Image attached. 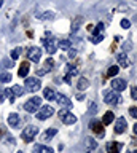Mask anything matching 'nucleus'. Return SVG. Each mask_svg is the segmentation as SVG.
<instances>
[{"label": "nucleus", "mask_w": 137, "mask_h": 153, "mask_svg": "<svg viewBox=\"0 0 137 153\" xmlns=\"http://www.w3.org/2000/svg\"><path fill=\"white\" fill-rule=\"evenodd\" d=\"M121 96L118 91L115 89H105L104 91V102L105 104H110V105H118V104H121Z\"/></svg>", "instance_id": "f257e3e1"}, {"label": "nucleus", "mask_w": 137, "mask_h": 153, "mask_svg": "<svg viewBox=\"0 0 137 153\" xmlns=\"http://www.w3.org/2000/svg\"><path fill=\"white\" fill-rule=\"evenodd\" d=\"M24 86H26V89H29V91H32V93H35V91L41 89V81L37 78V76H26Z\"/></svg>", "instance_id": "f03ea898"}, {"label": "nucleus", "mask_w": 137, "mask_h": 153, "mask_svg": "<svg viewBox=\"0 0 137 153\" xmlns=\"http://www.w3.org/2000/svg\"><path fill=\"white\" fill-rule=\"evenodd\" d=\"M58 117H59V120L62 123H65V124H73L75 121H77V117L70 112L69 108H62V110H59V113H58Z\"/></svg>", "instance_id": "7ed1b4c3"}, {"label": "nucleus", "mask_w": 137, "mask_h": 153, "mask_svg": "<svg viewBox=\"0 0 137 153\" xmlns=\"http://www.w3.org/2000/svg\"><path fill=\"white\" fill-rule=\"evenodd\" d=\"M37 134H39V128L34 126V124H29L27 128H24V131H22V134H21V139L24 142H30Z\"/></svg>", "instance_id": "20e7f679"}, {"label": "nucleus", "mask_w": 137, "mask_h": 153, "mask_svg": "<svg viewBox=\"0 0 137 153\" xmlns=\"http://www.w3.org/2000/svg\"><path fill=\"white\" fill-rule=\"evenodd\" d=\"M40 105H41V99L35 96V97L29 99V100L24 104V110H26V112H30V113H35L37 110L40 108Z\"/></svg>", "instance_id": "39448f33"}, {"label": "nucleus", "mask_w": 137, "mask_h": 153, "mask_svg": "<svg viewBox=\"0 0 137 153\" xmlns=\"http://www.w3.org/2000/svg\"><path fill=\"white\" fill-rule=\"evenodd\" d=\"M41 42H43V46L46 53H50V54H54L56 53V48H58V42H56V38L53 37H46V38H41Z\"/></svg>", "instance_id": "423d86ee"}, {"label": "nucleus", "mask_w": 137, "mask_h": 153, "mask_svg": "<svg viewBox=\"0 0 137 153\" xmlns=\"http://www.w3.org/2000/svg\"><path fill=\"white\" fill-rule=\"evenodd\" d=\"M35 113H37V118L43 121V120H48L51 115H54V108L50 107V105H43V107H40Z\"/></svg>", "instance_id": "0eeeda50"}, {"label": "nucleus", "mask_w": 137, "mask_h": 153, "mask_svg": "<svg viewBox=\"0 0 137 153\" xmlns=\"http://www.w3.org/2000/svg\"><path fill=\"white\" fill-rule=\"evenodd\" d=\"M27 57H29L32 62H39L40 57H41V50L37 46H30L29 50H27Z\"/></svg>", "instance_id": "6e6552de"}, {"label": "nucleus", "mask_w": 137, "mask_h": 153, "mask_svg": "<svg viewBox=\"0 0 137 153\" xmlns=\"http://www.w3.org/2000/svg\"><path fill=\"white\" fill-rule=\"evenodd\" d=\"M54 100H56V102H59L61 105H64V107H65V108H69V110L72 108V105H73L72 102H70V99L67 97V96L59 94V93H56V94H54Z\"/></svg>", "instance_id": "1a4fd4ad"}, {"label": "nucleus", "mask_w": 137, "mask_h": 153, "mask_svg": "<svg viewBox=\"0 0 137 153\" xmlns=\"http://www.w3.org/2000/svg\"><path fill=\"white\" fill-rule=\"evenodd\" d=\"M89 128H91L99 137H102V136H104V124H102V121H97V120H91V121H89Z\"/></svg>", "instance_id": "9d476101"}, {"label": "nucleus", "mask_w": 137, "mask_h": 153, "mask_svg": "<svg viewBox=\"0 0 137 153\" xmlns=\"http://www.w3.org/2000/svg\"><path fill=\"white\" fill-rule=\"evenodd\" d=\"M126 86H127V85H126V80H123V78H115V80H112V89L118 91V93L124 91Z\"/></svg>", "instance_id": "9b49d317"}, {"label": "nucleus", "mask_w": 137, "mask_h": 153, "mask_svg": "<svg viewBox=\"0 0 137 153\" xmlns=\"http://www.w3.org/2000/svg\"><path fill=\"white\" fill-rule=\"evenodd\" d=\"M126 128H127V123H126V120L123 118V117H120L115 121V132L116 134H123L126 131Z\"/></svg>", "instance_id": "f8f14e48"}, {"label": "nucleus", "mask_w": 137, "mask_h": 153, "mask_svg": "<svg viewBox=\"0 0 137 153\" xmlns=\"http://www.w3.org/2000/svg\"><path fill=\"white\" fill-rule=\"evenodd\" d=\"M121 143H118V142H108L107 143V153H120V150H121Z\"/></svg>", "instance_id": "ddd939ff"}, {"label": "nucleus", "mask_w": 137, "mask_h": 153, "mask_svg": "<svg viewBox=\"0 0 137 153\" xmlns=\"http://www.w3.org/2000/svg\"><path fill=\"white\" fill-rule=\"evenodd\" d=\"M56 134H58V129L56 128H50V129H46V131L41 134V140H51Z\"/></svg>", "instance_id": "4468645a"}, {"label": "nucleus", "mask_w": 137, "mask_h": 153, "mask_svg": "<svg viewBox=\"0 0 137 153\" xmlns=\"http://www.w3.org/2000/svg\"><path fill=\"white\" fill-rule=\"evenodd\" d=\"M84 147H86V150L93 152V150H96V148H97V142L94 140V137H86V139H84Z\"/></svg>", "instance_id": "2eb2a0df"}, {"label": "nucleus", "mask_w": 137, "mask_h": 153, "mask_svg": "<svg viewBox=\"0 0 137 153\" xmlns=\"http://www.w3.org/2000/svg\"><path fill=\"white\" fill-rule=\"evenodd\" d=\"M116 59H118V64H120L121 67H129V59H127V54L126 53H120V54L116 56Z\"/></svg>", "instance_id": "dca6fc26"}, {"label": "nucleus", "mask_w": 137, "mask_h": 153, "mask_svg": "<svg viewBox=\"0 0 137 153\" xmlns=\"http://www.w3.org/2000/svg\"><path fill=\"white\" fill-rule=\"evenodd\" d=\"M53 67H54V61H53V59H46L45 67L39 70V75H45V74H48V72H50L51 69H53Z\"/></svg>", "instance_id": "f3484780"}, {"label": "nucleus", "mask_w": 137, "mask_h": 153, "mask_svg": "<svg viewBox=\"0 0 137 153\" xmlns=\"http://www.w3.org/2000/svg\"><path fill=\"white\" fill-rule=\"evenodd\" d=\"M29 69H30V64L29 62H22L21 67H19V70H18V75L19 76H27V74H29Z\"/></svg>", "instance_id": "a211bd4d"}, {"label": "nucleus", "mask_w": 137, "mask_h": 153, "mask_svg": "<svg viewBox=\"0 0 137 153\" xmlns=\"http://www.w3.org/2000/svg\"><path fill=\"white\" fill-rule=\"evenodd\" d=\"M18 123H19V115L18 113H10L8 115V124H10V126H18Z\"/></svg>", "instance_id": "6ab92c4d"}, {"label": "nucleus", "mask_w": 137, "mask_h": 153, "mask_svg": "<svg viewBox=\"0 0 137 153\" xmlns=\"http://www.w3.org/2000/svg\"><path fill=\"white\" fill-rule=\"evenodd\" d=\"M34 153H54V150L50 147H45V145H35Z\"/></svg>", "instance_id": "aec40b11"}, {"label": "nucleus", "mask_w": 137, "mask_h": 153, "mask_svg": "<svg viewBox=\"0 0 137 153\" xmlns=\"http://www.w3.org/2000/svg\"><path fill=\"white\" fill-rule=\"evenodd\" d=\"M11 91V94L13 96H15V97H19V96H22V94H24V88H22V86H19V85H15V86H13V88L10 89Z\"/></svg>", "instance_id": "412c9836"}, {"label": "nucleus", "mask_w": 137, "mask_h": 153, "mask_svg": "<svg viewBox=\"0 0 137 153\" xmlns=\"http://www.w3.org/2000/svg\"><path fill=\"white\" fill-rule=\"evenodd\" d=\"M113 118H115L113 112H107V113L102 117V124H110V123L113 121Z\"/></svg>", "instance_id": "4be33fe9"}, {"label": "nucleus", "mask_w": 137, "mask_h": 153, "mask_svg": "<svg viewBox=\"0 0 137 153\" xmlns=\"http://www.w3.org/2000/svg\"><path fill=\"white\" fill-rule=\"evenodd\" d=\"M65 70H67V76H75V75H78V70H77V67H75L73 64H69L67 67H65Z\"/></svg>", "instance_id": "5701e85b"}, {"label": "nucleus", "mask_w": 137, "mask_h": 153, "mask_svg": "<svg viewBox=\"0 0 137 153\" xmlns=\"http://www.w3.org/2000/svg\"><path fill=\"white\" fill-rule=\"evenodd\" d=\"M88 86H89V81L84 78V76H80V80H78V89H88Z\"/></svg>", "instance_id": "b1692460"}, {"label": "nucleus", "mask_w": 137, "mask_h": 153, "mask_svg": "<svg viewBox=\"0 0 137 153\" xmlns=\"http://www.w3.org/2000/svg\"><path fill=\"white\" fill-rule=\"evenodd\" d=\"M54 91L53 89H50V88H45L43 89V96H45V99H48V100H54Z\"/></svg>", "instance_id": "393cba45"}, {"label": "nucleus", "mask_w": 137, "mask_h": 153, "mask_svg": "<svg viewBox=\"0 0 137 153\" xmlns=\"http://www.w3.org/2000/svg\"><path fill=\"white\" fill-rule=\"evenodd\" d=\"M58 46L62 48V50H69V48L72 46V42L70 40H61V42H58Z\"/></svg>", "instance_id": "a878e982"}, {"label": "nucleus", "mask_w": 137, "mask_h": 153, "mask_svg": "<svg viewBox=\"0 0 137 153\" xmlns=\"http://www.w3.org/2000/svg\"><path fill=\"white\" fill-rule=\"evenodd\" d=\"M118 72H120V67H118V65H112L110 69L107 70V76H115Z\"/></svg>", "instance_id": "bb28decb"}, {"label": "nucleus", "mask_w": 137, "mask_h": 153, "mask_svg": "<svg viewBox=\"0 0 137 153\" xmlns=\"http://www.w3.org/2000/svg\"><path fill=\"white\" fill-rule=\"evenodd\" d=\"M11 78H13V76L10 74H2V75H0V81H2V83H10Z\"/></svg>", "instance_id": "cd10ccee"}, {"label": "nucleus", "mask_w": 137, "mask_h": 153, "mask_svg": "<svg viewBox=\"0 0 137 153\" xmlns=\"http://www.w3.org/2000/svg\"><path fill=\"white\" fill-rule=\"evenodd\" d=\"M54 14L51 13V11H46V14H37V18L39 19H53Z\"/></svg>", "instance_id": "c85d7f7f"}, {"label": "nucleus", "mask_w": 137, "mask_h": 153, "mask_svg": "<svg viewBox=\"0 0 137 153\" xmlns=\"http://www.w3.org/2000/svg\"><path fill=\"white\" fill-rule=\"evenodd\" d=\"M19 56H21V48H15L11 51V59H18Z\"/></svg>", "instance_id": "c756f323"}, {"label": "nucleus", "mask_w": 137, "mask_h": 153, "mask_svg": "<svg viewBox=\"0 0 137 153\" xmlns=\"http://www.w3.org/2000/svg\"><path fill=\"white\" fill-rule=\"evenodd\" d=\"M102 38H104V35H101V33H99V35H93L89 40H91V43H101Z\"/></svg>", "instance_id": "7c9ffc66"}, {"label": "nucleus", "mask_w": 137, "mask_h": 153, "mask_svg": "<svg viewBox=\"0 0 137 153\" xmlns=\"http://www.w3.org/2000/svg\"><path fill=\"white\" fill-rule=\"evenodd\" d=\"M131 99L137 100V86H134V88L131 89Z\"/></svg>", "instance_id": "2f4dec72"}, {"label": "nucleus", "mask_w": 137, "mask_h": 153, "mask_svg": "<svg viewBox=\"0 0 137 153\" xmlns=\"http://www.w3.org/2000/svg\"><path fill=\"white\" fill-rule=\"evenodd\" d=\"M129 26H131V22L127 21V19H123V21H121V27L123 29H129Z\"/></svg>", "instance_id": "473e14b6"}, {"label": "nucleus", "mask_w": 137, "mask_h": 153, "mask_svg": "<svg viewBox=\"0 0 137 153\" xmlns=\"http://www.w3.org/2000/svg\"><path fill=\"white\" fill-rule=\"evenodd\" d=\"M129 113H131V117L137 118V107H131V108H129Z\"/></svg>", "instance_id": "72a5a7b5"}, {"label": "nucleus", "mask_w": 137, "mask_h": 153, "mask_svg": "<svg viewBox=\"0 0 137 153\" xmlns=\"http://www.w3.org/2000/svg\"><path fill=\"white\" fill-rule=\"evenodd\" d=\"M2 67H7V69H10V67H13V64H11L10 61H3V62H2Z\"/></svg>", "instance_id": "f704fd0d"}, {"label": "nucleus", "mask_w": 137, "mask_h": 153, "mask_svg": "<svg viewBox=\"0 0 137 153\" xmlns=\"http://www.w3.org/2000/svg\"><path fill=\"white\" fill-rule=\"evenodd\" d=\"M5 97H7V94H5V89H3V91H0V104H2L3 100H5Z\"/></svg>", "instance_id": "c9c22d12"}, {"label": "nucleus", "mask_w": 137, "mask_h": 153, "mask_svg": "<svg viewBox=\"0 0 137 153\" xmlns=\"http://www.w3.org/2000/svg\"><path fill=\"white\" fill-rule=\"evenodd\" d=\"M69 51H70V53H69L70 57H75V56H77V50H73V48H69Z\"/></svg>", "instance_id": "e433bc0d"}, {"label": "nucleus", "mask_w": 137, "mask_h": 153, "mask_svg": "<svg viewBox=\"0 0 137 153\" xmlns=\"http://www.w3.org/2000/svg\"><path fill=\"white\" fill-rule=\"evenodd\" d=\"M64 81H65V83H69V85H70V76H67V75H65V78H64Z\"/></svg>", "instance_id": "4c0bfd02"}, {"label": "nucleus", "mask_w": 137, "mask_h": 153, "mask_svg": "<svg viewBox=\"0 0 137 153\" xmlns=\"http://www.w3.org/2000/svg\"><path fill=\"white\" fill-rule=\"evenodd\" d=\"M132 131H134V132H136V134H137V123H136V124H134V126H132Z\"/></svg>", "instance_id": "58836bf2"}, {"label": "nucleus", "mask_w": 137, "mask_h": 153, "mask_svg": "<svg viewBox=\"0 0 137 153\" xmlns=\"http://www.w3.org/2000/svg\"><path fill=\"white\" fill-rule=\"evenodd\" d=\"M2 3H3V0H0V7H2Z\"/></svg>", "instance_id": "ea45409f"}, {"label": "nucleus", "mask_w": 137, "mask_h": 153, "mask_svg": "<svg viewBox=\"0 0 137 153\" xmlns=\"http://www.w3.org/2000/svg\"><path fill=\"white\" fill-rule=\"evenodd\" d=\"M132 153H137V150H134V152H132Z\"/></svg>", "instance_id": "a19ab883"}, {"label": "nucleus", "mask_w": 137, "mask_h": 153, "mask_svg": "<svg viewBox=\"0 0 137 153\" xmlns=\"http://www.w3.org/2000/svg\"><path fill=\"white\" fill-rule=\"evenodd\" d=\"M18 153H22V152H18Z\"/></svg>", "instance_id": "79ce46f5"}]
</instances>
